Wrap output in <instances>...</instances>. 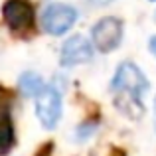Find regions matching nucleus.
<instances>
[{
    "mask_svg": "<svg viewBox=\"0 0 156 156\" xmlns=\"http://www.w3.org/2000/svg\"><path fill=\"white\" fill-rule=\"evenodd\" d=\"M150 83L144 77V73L133 63V61H125L117 67L111 81V91L113 93H129L134 97H142L148 91Z\"/></svg>",
    "mask_w": 156,
    "mask_h": 156,
    "instance_id": "f257e3e1",
    "label": "nucleus"
},
{
    "mask_svg": "<svg viewBox=\"0 0 156 156\" xmlns=\"http://www.w3.org/2000/svg\"><path fill=\"white\" fill-rule=\"evenodd\" d=\"M61 109H63L61 89L55 85V81L51 85H46L36 95V115H38L44 129H48V130L55 129L61 119Z\"/></svg>",
    "mask_w": 156,
    "mask_h": 156,
    "instance_id": "f03ea898",
    "label": "nucleus"
},
{
    "mask_svg": "<svg viewBox=\"0 0 156 156\" xmlns=\"http://www.w3.org/2000/svg\"><path fill=\"white\" fill-rule=\"evenodd\" d=\"M79 18V12L69 4L53 2L44 8L42 12V28L46 34L51 36H61L73 28V24Z\"/></svg>",
    "mask_w": 156,
    "mask_h": 156,
    "instance_id": "7ed1b4c3",
    "label": "nucleus"
},
{
    "mask_svg": "<svg viewBox=\"0 0 156 156\" xmlns=\"http://www.w3.org/2000/svg\"><path fill=\"white\" fill-rule=\"evenodd\" d=\"M91 42L103 53L117 50L122 42V22L119 18H113V16L101 18L91 28Z\"/></svg>",
    "mask_w": 156,
    "mask_h": 156,
    "instance_id": "20e7f679",
    "label": "nucleus"
},
{
    "mask_svg": "<svg viewBox=\"0 0 156 156\" xmlns=\"http://www.w3.org/2000/svg\"><path fill=\"white\" fill-rule=\"evenodd\" d=\"M93 51H95V46L85 36H79V34L71 36L61 46L59 63L63 67H73V65H79V63H87V61L93 59Z\"/></svg>",
    "mask_w": 156,
    "mask_h": 156,
    "instance_id": "39448f33",
    "label": "nucleus"
},
{
    "mask_svg": "<svg viewBox=\"0 0 156 156\" xmlns=\"http://www.w3.org/2000/svg\"><path fill=\"white\" fill-rule=\"evenodd\" d=\"M2 16L8 28L14 32H22L34 24V6L28 0H6L2 6Z\"/></svg>",
    "mask_w": 156,
    "mask_h": 156,
    "instance_id": "423d86ee",
    "label": "nucleus"
},
{
    "mask_svg": "<svg viewBox=\"0 0 156 156\" xmlns=\"http://www.w3.org/2000/svg\"><path fill=\"white\" fill-rule=\"evenodd\" d=\"M14 121H12V99L6 89L0 87V156L14 144Z\"/></svg>",
    "mask_w": 156,
    "mask_h": 156,
    "instance_id": "0eeeda50",
    "label": "nucleus"
},
{
    "mask_svg": "<svg viewBox=\"0 0 156 156\" xmlns=\"http://www.w3.org/2000/svg\"><path fill=\"white\" fill-rule=\"evenodd\" d=\"M18 87H20V91H22L24 97H36L44 87H46V85H44V79L38 75V73L26 71V73H22V75H20Z\"/></svg>",
    "mask_w": 156,
    "mask_h": 156,
    "instance_id": "6e6552de",
    "label": "nucleus"
},
{
    "mask_svg": "<svg viewBox=\"0 0 156 156\" xmlns=\"http://www.w3.org/2000/svg\"><path fill=\"white\" fill-rule=\"evenodd\" d=\"M97 130V122H83V125H79L75 129V133H73V140L77 142H83V140H89V138L93 136V133Z\"/></svg>",
    "mask_w": 156,
    "mask_h": 156,
    "instance_id": "1a4fd4ad",
    "label": "nucleus"
},
{
    "mask_svg": "<svg viewBox=\"0 0 156 156\" xmlns=\"http://www.w3.org/2000/svg\"><path fill=\"white\" fill-rule=\"evenodd\" d=\"M150 51H152L154 55H156V36H154L152 40H150Z\"/></svg>",
    "mask_w": 156,
    "mask_h": 156,
    "instance_id": "9d476101",
    "label": "nucleus"
},
{
    "mask_svg": "<svg viewBox=\"0 0 156 156\" xmlns=\"http://www.w3.org/2000/svg\"><path fill=\"white\" fill-rule=\"evenodd\" d=\"M154 129H156V99H154Z\"/></svg>",
    "mask_w": 156,
    "mask_h": 156,
    "instance_id": "9b49d317",
    "label": "nucleus"
},
{
    "mask_svg": "<svg viewBox=\"0 0 156 156\" xmlns=\"http://www.w3.org/2000/svg\"><path fill=\"white\" fill-rule=\"evenodd\" d=\"M152 2H156V0H152Z\"/></svg>",
    "mask_w": 156,
    "mask_h": 156,
    "instance_id": "f8f14e48",
    "label": "nucleus"
}]
</instances>
